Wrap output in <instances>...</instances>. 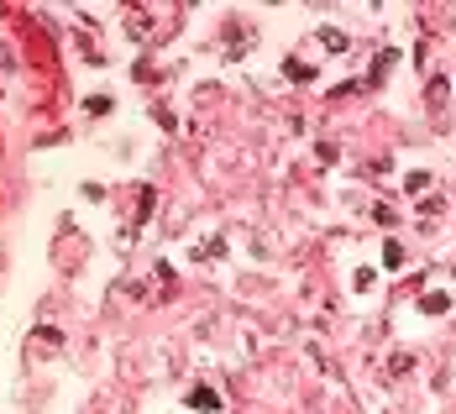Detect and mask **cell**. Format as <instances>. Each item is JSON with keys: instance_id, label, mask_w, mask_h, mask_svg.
Here are the masks:
<instances>
[{"instance_id": "cell-3", "label": "cell", "mask_w": 456, "mask_h": 414, "mask_svg": "<svg viewBox=\"0 0 456 414\" xmlns=\"http://www.w3.org/2000/svg\"><path fill=\"white\" fill-rule=\"evenodd\" d=\"M284 74H289V79H294V84H304V79H310V69H304V63H294V58H289V63H284Z\"/></svg>"}, {"instance_id": "cell-2", "label": "cell", "mask_w": 456, "mask_h": 414, "mask_svg": "<svg viewBox=\"0 0 456 414\" xmlns=\"http://www.w3.org/2000/svg\"><path fill=\"white\" fill-rule=\"evenodd\" d=\"M446 304H451L446 293H425V299H420V310H425V315H440V310H446Z\"/></svg>"}, {"instance_id": "cell-1", "label": "cell", "mask_w": 456, "mask_h": 414, "mask_svg": "<svg viewBox=\"0 0 456 414\" xmlns=\"http://www.w3.org/2000/svg\"><path fill=\"white\" fill-rule=\"evenodd\" d=\"M189 404H194V409H205V414H216V409H221V393H216V388H194V393H189Z\"/></svg>"}]
</instances>
